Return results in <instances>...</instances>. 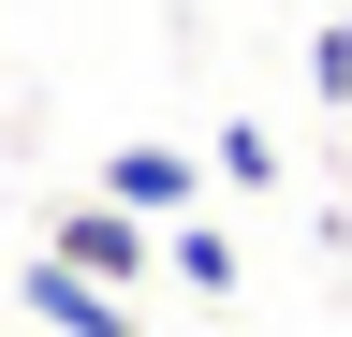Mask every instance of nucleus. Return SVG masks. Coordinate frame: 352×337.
I'll return each instance as SVG.
<instances>
[{"label":"nucleus","mask_w":352,"mask_h":337,"mask_svg":"<svg viewBox=\"0 0 352 337\" xmlns=\"http://www.w3.org/2000/svg\"><path fill=\"white\" fill-rule=\"evenodd\" d=\"M15 308H30L44 337H132V293L88 279V264H59V249H30V264H15Z\"/></svg>","instance_id":"1"},{"label":"nucleus","mask_w":352,"mask_h":337,"mask_svg":"<svg viewBox=\"0 0 352 337\" xmlns=\"http://www.w3.org/2000/svg\"><path fill=\"white\" fill-rule=\"evenodd\" d=\"M44 249H59V264H88V279H118V293H132V279L162 264V220H147V205H118V191H88V205H74V220L44 235Z\"/></svg>","instance_id":"2"},{"label":"nucleus","mask_w":352,"mask_h":337,"mask_svg":"<svg viewBox=\"0 0 352 337\" xmlns=\"http://www.w3.org/2000/svg\"><path fill=\"white\" fill-rule=\"evenodd\" d=\"M103 191H118V205H147V220H176V205L206 191V161H191V147H118V161H103Z\"/></svg>","instance_id":"3"},{"label":"nucleus","mask_w":352,"mask_h":337,"mask_svg":"<svg viewBox=\"0 0 352 337\" xmlns=\"http://www.w3.org/2000/svg\"><path fill=\"white\" fill-rule=\"evenodd\" d=\"M162 264H176V279H191L206 308H220V293H235V235H220V220H191V205H176V220H162Z\"/></svg>","instance_id":"4"},{"label":"nucleus","mask_w":352,"mask_h":337,"mask_svg":"<svg viewBox=\"0 0 352 337\" xmlns=\"http://www.w3.org/2000/svg\"><path fill=\"white\" fill-rule=\"evenodd\" d=\"M308 89L352 103V0H323V30H308Z\"/></svg>","instance_id":"5"},{"label":"nucleus","mask_w":352,"mask_h":337,"mask_svg":"<svg viewBox=\"0 0 352 337\" xmlns=\"http://www.w3.org/2000/svg\"><path fill=\"white\" fill-rule=\"evenodd\" d=\"M220 176H235V191H264V176H279V132H250V117H220Z\"/></svg>","instance_id":"6"}]
</instances>
